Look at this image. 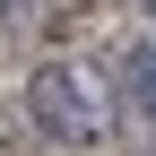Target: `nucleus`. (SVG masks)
Returning <instances> with one entry per match:
<instances>
[{"instance_id":"f257e3e1","label":"nucleus","mask_w":156,"mask_h":156,"mask_svg":"<svg viewBox=\"0 0 156 156\" xmlns=\"http://www.w3.org/2000/svg\"><path fill=\"white\" fill-rule=\"evenodd\" d=\"M26 122L44 139H61V147H104L113 139V104H104V87L78 61H44L26 78Z\"/></svg>"},{"instance_id":"7ed1b4c3","label":"nucleus","mask_w":156,"mask_h":156,"mask_svg":"<svg viewBox=\"0 0 156 156\" xmlns=\"http://www.w3.org/2000/svg\"><path fill=\"white\" fill-rule=\"evenodd\" d=\"M17 9H26V0H0V17H17Z\"/></svg>"},{"instance_id":"f03ea898","label":"nucleus","mask_w":156,"mask_h":156,"mask_svg":"<svg viewBox=\"0 0 156 156\" xmlns=\"http://www.w3.org/2000/svg\"><path fill=\"white\" fill-rule=\"evenodd\" d=\"M122 104L156 122V35H139V44L122 52Z\"/></svg>"}]
</instances>
